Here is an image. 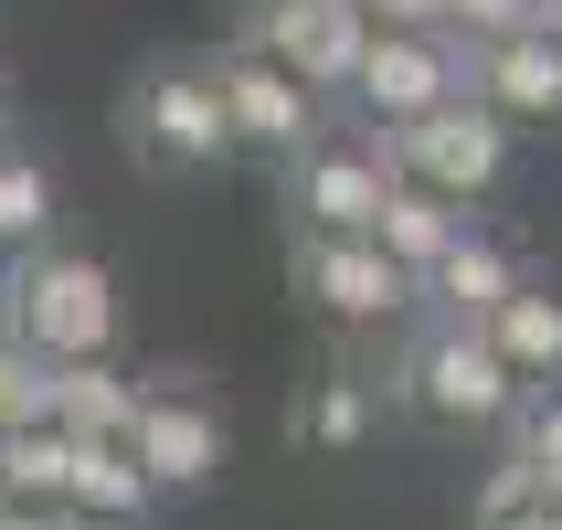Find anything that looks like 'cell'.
<instances>
[{
  "label": "cell",
  "mask_w": 562,
  "mask_h": 530,
  "mask_svg": "<svg viewBox=\"0 0 562 530\" xmlns=\"http://www.w3.org/2000/svg\"><path fill=\"white\" fill-rule=\"evenodd\" d=\"M393 404L425 414V425H446V436H488V425H509V414L531 404V382L499 361V340H488V329L425 318V340H414L404 372H393Z\"/></svg>",
  "instance_id": "obj_1"
},
{
  "label": "cell",
  "mask_w": 562,
  "mask_h": 530,
  "mask_svg": "<svg viewBox=\"0 0 562 530\" xmlns=\"http://www.w3.org/2000/svg\"><path fill=\"white\" fill-rule=\"evenodd\" d=\"M117 127H127V159L159 170V181L213 170V159L245 149V138H234V106H223V86H213V54H202V64H149V75L127 86Z\"/></svg>",
  "instance_id": "obj_2"
},
{
  "label": "cell",
  "mask_w": 562,
  "mask_h": 530,
  "mask_svg": "<svg viewBox=\"0 0 562 530\" xmlns=\"http://www.w3.org/2000/svg\"><path fill=\"white\" fill-rule=\"evenodd\" d=\"M11 297H22V340L43 361H106L117 350V277L95 266L86 245H43L11 266Z\"/></svg>",
  "instance_id": "obj_3"
},
{
  "label": "cell",
  "mask_w": 562,
  "mask_h": 530,
  "mask_svg": "<svg viewBox=\"0 0 562 530\" xmlns=\"http://www.w3.org/2000/svg\"><path fill=\"white\" fill-rule=\"evenodd\" d=\"M382 149H393V170L425 191H446V202H488V191L509 181V149H520V127L488 117L477 95H457V106H436V117H414V127H372Z\"/></svg>",
  "instance_id": "obj_4"
},
{
  "label": "cell",
  "mask_w": 562,
  "mask_h": 530,
  "mask_svg": "<svg viewBox=\"0 0 562 530\" xmlns=\"http://www.w3.org/2000/svg\"><path fill=\"white\" fill-rule=\"evenodd\" d=\"M286 286L308 297L329 329H393L425 286L382 255V234H297L286 245Z\"/></svg>",
  "instance_id": "obj_5"
},
{
  "label": "cell",
  "mask_w": 562,
  "mask_h": 530,
  "mask_svg": "<svg viewBox=\"0 0 562 530\" xmlns=\"http://www.w3.org/2000/svg\"><path fill=\"white\" fill-rule=\"evenodd\" d=\"M234 43L277 54L308 95H350V86H361V64H372V43H382V22L361 11V0H266V11H245Z\"/></svg>",
  "instance_id": "obj_6"
},
{
  "label": "cell",
  "mask_w": 562,
  "mask_h": 530,
  "mask_svg": "<svg viewBox=\"0 0 562 530\" xmlns=\"http://www.w3.org/2000/svg\"><path fill=\"white\" fill-rule=\"evenodd\" d=\"M393 191H404V170H393V149H382L372 127L361 138H308V149L286 159V213H297V234H382Z\"/></svg>",
  "instance_id": "obj_7"
},
{
  "label": "cell",
  "mask_w": 562,
  "mask_h": 530,
  "mask_svg": "<svg viewBox=\"0 0 562 530\" xmlns=\"http://www.w3.org/2000/svg\"><path fill=\"white\" fill-rule=\"evenodd\" d=\"M138 467L159 477V499L170 488H213L223 467H234V436H223V404L213 393H191V372H149V393H138Z\"/></svg>",
  "instance_id": "obj_8"
},
{
  "label": "cell",
  "mask_w": 562,
  "mask_h": 530,
  "mask_svg": "<svg viewBox=\"0 0 562 530\" xmlns=\"http://www.w3.org/2000/svg\"><path fill=\"white\" fill-rule=\"evenodd\" d=\"M457 95H468V32H382L361 86H350V106L372 127H414L436 106H457Z\"/></svg>",
  "instance_id": "obj_9"
},
{
  "label": "cell",
  "mask_w": 562,
  "mask_h": 530,
  "mask_svg": "<svg viewBox=\"0 0 562 530\" xmlns=\"http://www.w3.org/2000/svg\"><path fill=\"white\" fill-rule=\"evenodd\" d=\"M213 86H223V106H234V138H245V149L297 159L318 138V95L297 86L277 54H255V43H213Z\"/></svg>",
  "instance_id": "obj_10"
},
{
  "label": "cell",
  "mask_w": 562,
  "mask_h": 530,
  "mask_svg": "<svg viewBox=\"0 0 562 530\" xmlns=\"http://www.w3.org/2000/svg\"><path fill=\"white\" fill-rule=\"evenodd\" d=\"M468 95L509 127H562V43L552 32H509V43H468Z\"/></svg>",
  "instance_id": "obj_11"
},
{
  "label": "cell",
  "mask_w": 562,
  "mask_h": 530,
  "mask_svg": "<svg viewBox=\"0 0 562 530\" xmlns=\"http://www.w3.org/2000/svg\"><path fill=\"white\" fill-rule=\"evenodd\" d=\"M520 286H531V277H520V255H509L499 234H468V245H457L436 277H425V308L457 318V329H488V318H499Z\"/></svg>",
  "instance_id": "obj_12"
},
{
  "label": "cell",
  "mask_w": 562,
  "mask_h": 530,
  "mask_svg": "<svg viewBox=\"0 0 562 530\" xmlns=\"http://www.w3.org/2000/svg\"><path fill=\"white\" fill-rule=\"evenodd\" d=\"M468 234H477V213H468V202H446V191H425V181H404V191H393V213H382V255H393L414 286L436 277Z\"/></svg>",
  "instance_id": "obj_13"
},
{
  "label": "cell",
  "mask_w": 562,
  "mask_h": 530,
  "mask_svg": "<svg viewBox=\"0 0 562 530\" xmlns=\"http://www.w3.org/2000/svg\"><path fill=\"white\" fill-rule=\"evenodd\" d=\"M149 499H159V477L138 467L127 436H75V488H64L75 520H149Z\"/></svg>",
  "instance_id": "obj_14"
},
{
  "label": "cell",
  "mask_w": 562,
  "mask_h": 530,
  "mask_svg": "<svg viewBox=\"0 0 562 530\" xmlns=\"http://www.w3.org/2000/svg\"><path fill=\"white\" fill-rule=\"evenodd\" d=\"M488 340H499V361H509L520 382H531V393H552V382H562V297L531 277V286H520V297H509L499 318H488Z\"/></svg>",
  "instance_id": "obj_15"
},
{
  "label": "cell",
  "mask_w": 562,
  "mask_h": 530,
  "mask_svg": "<svg viewBox=\"0 0 562 530\" xmlns=\"http://www.w3.org/2000/svg\"><path fill=\"white\" fill-rule=\"evenodd\" d=\"M138 393H149V382H127L117 361H64L54 425L64 436H138Z\"/></svg>",
  "instance_id": "obj_16"
},
{
  "label": "cell",
  "mask_w": 562,
  "mask_h": 530,
  "mask_svg": "<svg viewBox=\"0 0 562 530\" xmlns=\"http://www.w3.org/2000/svg\"><path fill=\"white\" fill-rule=\"evenodd\" d=\"M0 477H11V499H22V509H64V488H75V436H64V425L0 436Z\"/></svg>",
  "instance_id": "obj_17"
},
{
  "label": "cell",
  "mask_w": 562,
  "mask_h": 530,
  "mask_svg": "<svg viewBox=\"0 0 562 530\" xmlns=\"http://www.w3.org/2000/svg\"><path fill=\"white\" fill-rule=\"evenodd\" d=\"M382 404H372V382L361 372H329L308 393V414H297V446H318V456H350V446H372Z\"/></svg>",
  "instance_id": "obj_18"
},
{
  "label": "cell",
  "mask_w": 562,
  "mask_h": 530,
  "mask_svg": "<svg viewBox=\"0 0 562 530\" xmlns=\"http://www.w3.org/2000/svg\"><path fill=\"white\" fill-rule=\"evenodd\" d=\"M54 245V181H43V159L0 149V255L22 266V255Z\"/></svg>",
  "instance_id": "obj_19"
},
{
  "label": "cell",
  "mask_w": 562,
  "mask_h": 530,
  "mask_svg": "<svg viewBox=\"0 0 562 530\" xmlns=\"http://www.w3.org/2000/svg\"><path fill=\"white\" fill-rule=\"evenodd\" d=\"M54 382H64V361H43L32 340H0V436L54 425Z\"/></svg>",
  "instance_id": "obj_20"
},
{
  "label": "cell",
  "mask_w": 562,
  "mask_h": 530,
  "mask_svg": "<svg viewBox=\"0 0 562 530\" xmlns=\"http://www.w3.org/2000/svg\"><path fill=\"white\" fill-rule=\"evenodd\" d=\"M520 509H541V467H531V456H520V446H509L499 467L477 477V509H468V520H477V530H509V520H520Z\"/></svg>",
  "instance_id": "obj_21"
},
{
  "label": "cell",
  "mask_w": 562,
  "mask_h": 530,
  "mask_svg": "<svg viewBox=\"0 0 562 530\" xmlns=\"http://www.w3.org/2000/svg\"><path fill=\"white\" fill-rule=\"evenodd\" d=\"M446 32L509 43V32H552V0H446Z\"/></svg>",
  "instance_id": "obj_22"
},
{
  "label": "cell",
  "mask_w": 562,
  "mask_h": 530,
  "mask_svg": "<svg viewBox=\"0 0 562 530\" xmlns=\"http://www.w3.org/2000/svg\"><path fill=\"white\" fill-rule=\"evenodd\" d=\"M520 456H531L541 467V499H562V393H531V404H520Z\"/></svg>",
  "instance_id": "obj_23"
},
{
  "label": "cell",
  "mask_w": 562,
  "mask_h": 530,
  "mask_svg": "<svg viewBox=\"0 0 562 530\" xmlns=\"http://www.w3.org/2000/svg\"><path fill=\"white\" fill-rule=\"evenodd\" d=\"M382 32H446V0H361Z\"/></svg>",
  "instance_id": "obj_24"
},
{
  "label": "cell",
  "mask_w": 562,
  "mask_h": 530,
  "mask_svg": "<svg viewBox=\"0 0 562 530\" xmlns=\"http://www.w3.org/2000/svg\"><path fill=\"white\" fill-rule=\"evenodd\" d=\"M0 530H75V509H11Z\"/></svg>",
  "instance_id": "obj_25"
},
{
  "label": "cell",
  "mask_w": 562,
  "mask_h": 530,
  "mask_svg": "<svg viewBox=\"0 0 562 530\" xmlns=\"http://www.w3.org/2000/svg\"><path fill=\"white\" fill-rule=\"evenodd\" d=\"M509 530H562V499H541V509H520Z\"/></svg>",
  "instance_id": "obj_26"
},
{
  "label": "cell",
  "mask_w": 562,
  "mask_h": 530,
  "mask_svg": "<svg viewBox=\"0 0 562 530\" xmlns=\"http://www.w3.org/2000/svg\"><path fill=\"white\" fill-rule=\"evenodd\" d=\"M75 530H149V520H75Z\"/></svg>",
  "instance_id": "obj_27"
},
{
  "label": "cell",
  "mask_w": 562,
  "mask_h": 530,
  "mask_svg": "<svg viewBox=\"0 0 562 530\" xmlns=\"http://www.w3.org/2000/svg\"><path fill=\"white\" fill-rule=\"evenodd\" d=\"M11 509H22V499H11V477H0V520H11Z\"/></svg>",
  "instance_id": "obj_28"
},
{
  "label": "cell",
  "mask_w": 562,
  "mask_h": 530,
  "mask_svg": "<svg viewBox=\"0 0 562 530\" xmlns=\"http://www.w3.org/2000/svg\"><path fill=\"white\" fill-rule=\"evenodd\" d=\"M0 106H11V64H0Z\"/></svg>",
  "instance_id": "obj_29"
},
{
  "label": "cell",
  "mask_w": 562,
  "mask_h": 530,
  "mask_svg": "<svg viewBox=\"0 0 562 530\" xmlns=\"http://www.w3.org/2000/svg\"><path fill=\"white\" fill-rule=\"evenodd\" d=\"M552 43H562V0H552Z\"/></svg>",
  "instance_id": "obj_30"
},
{
  "label": "cell",
  "mask_w": 562,
  "mask_h": 530,
  "mask_svg": "<svg viewBox=\"0 0 562 530\" xmlns=\"http://www.w3.org/2000/svg\"><path fill=\"white\" fill-rule=\"evenodd\" d=\"M245 11H266V0H245Z\"/></svg>",
  "instance_id": "obj_31"
}]
</instances>
